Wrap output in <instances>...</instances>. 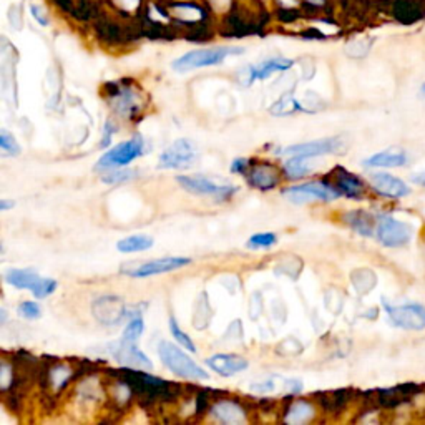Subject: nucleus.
I'll return each mask as SVG.
<instances>
[{"instance_id": "11", "label": "nucleus", "mask_w": 425, "mask_h": 425, "mask_svg": "<svg viewBox=\"0 0 425 425\" xmlns=\"http://www.w3.org/2000/svg\"><path fill=\"white\" fill-rule=\"evenodd\" d=\"M107 353L112 354L113 357H115L122 365H125V367L153 370L151 360L136 348L135 343H128L125 339L117 340V343H112L107 345Z\"/></svg>"}, {"instance_id": "4", "label": "nucleus", "mask_w": 425, "mask_h": 425, "mask_svg": "<svg viewBox=\"0 0 425 425\" xmlns=\"http://www.w3.org/2000/svg\"><path fill=\"white\" fill-rule=\"evenodd\" d=\"M198 158H200V151H198L196 143L188 140V138H180L161 153L158 168H161V170H186V168L196 165Z\"/></svg>"}, {"instance_id": "35", "label": "nucleus", "mask_w": 425, "mask_h": 425, "mask_svg": "<svg viewBox=\"0 0 425 425\" xmlns=\"http://www.w3.org/2000/svg\"><path fill=\"white\" fill-rule=\"evenodd\" d=\"M31 12H32V16H33V18H36V21L41 23V26H48V21H47V17L43 16V14L38 11V7L37 6H31Z\"/></svg>"}, {"instance_id": "37", "label": "nucleus", "mask_w": 425, "mask_h": 425, "mask_svg": "<svg viewBox=\"0 0 425 425\" xmlns=\"http://www.w3.org/2000/svg\"><path fill=\"white\" fill-rule=\"evenodd\" d=\"M14 205H16V203H14V201H9V200H0V210H2V211L11 210V208H14Z\"/></svg>"}, {"instance_id": "18", "label": "nucleus", "mask_w": 425, "mask_h": 425, "mask_svg": "<svg viewBox=\"0 0 425 425\" xmlns=\"http://www.w3.org/2000/svg\"><path fill=\"white\" fill-rule=\"evenodd\" d=\"M212 417L223 424H240L246 420L244 405H240V400H225V402H216L210 409Z\"/></svg>"}, {"instance_id": "24", "label": "nucleus", "mask_w": 425, "mask_h": 425, "mask_svg": "<svg viewBox=\"0 0 425 425\" xmlns=\"http://www.w3.org/2000/svg\"><path fill=\"white\" fill-rule=\"evenodd\" d=\"M313 170L314 165L306 156H293L283 166V173L288 180H301V178L311 175Z\"/></svg>"}, {"instance_id": "32", "label": "nucleus", "mask_w": 425, "mask_h": 425, "mask_svg": "<svg viewBox=\"0 0 425 425\" xmlns=\"http://www.w3.org/2000/svg\"><path fill=\"white\" fill-rule=\"evenodd\" d=\"M0 146H2V150L9 153V155H17V153H21V146H18L16 138L7 130L0 131Z\"/></svg>"}, {"instance_id": "34", "label": "nucleus", "mask_w": 425, "mask_h": 425, "mask_svg": "<svg viewBox=\"0 0 425 425\" xmlns=\"http://www.w3.org/2000/svg\"><path fill=\"white\" fill-rule=\"evenodd\" d=\"M251 165V161L246 160V158H236L231 165V173H241V175H246L248 168Z\"/></svg>"}, {"instance_id": "1", "label": "nucleus", "mask_w": 425, "mask_h": 425, "mask_svg": "<svg viewBox=\"0 0 425 425\" xmlns=\"http://www.w3.org/2000/svg\"><path fill=\"white\" fill-rule=\"evenodd\" d=\"M160 348H158V354H160L161 362L171 370L173 374L180 375L183 379L190 380H206L210 375L205 372V369H201L185 350H181L178 345H173L168 340H161Z\"/></svg>"}, {"instance_id": "8", "label": "nucleus", "mask_w": 425, "mask_h": 425, "mask_svg": "<svg viewBox=\"0 0 425 425\" xmlns=\"http://www.w3.org/2000/svg\"><path fill=\"white\" fill-rule=\"evenodd\" d=\"M412 238V230L404 221L389 215H380L377 218V240L385 248H400Z\"/></svg>"}, {"instance_id": "17", "label": "nucleus", "mask_w": 425, "mask_h": 425, "mask_svg": "<svg viewBox=\"0 0 425 425\" xmlns=\"http://www.w3.org/2000/svg\"><path fill=\"white\" fill-rule=\"evenodd\" d=\"M293 60H288V58H269L259 65L248 67L246 68V78L244 85H251L254 80H266V78L273 75L274 72H286L293 67Z\"/></svg>"}, {"instance_id": "3", "label": "nucleus", "mask_w": 425, "mask_h": 425, "mask_svg": "<svg viewBox=\"0 0 425 425\" xmlns=\"http://www.w3.org/2000/svg\"><path fill=\"white\" fill-rule=\"evenodd\" d=\"M176 181L183 190L190 191L193 195L215 196L218 201H228L238 191V188L235 185H228V183L221 181L220 178H210L203 175L178 176Z\"/></svg>"}, {"instance_id": "5", "label": "nucleus", "mask_w": 425, "mask_h": 425, "mask_svg": "<svg viewBox=\"0 0 425 425\" xmlns=\"http://www.w3.org/2000/svg\"><path fill=\"white\" fill-rule=\"evenodd\" d=\"M384 309L387 313L389 323L394 328L402 330H424L425 329V306L419 303L407 304H390L382 299Z\"/></svg>"}, {"instance_id": "12", "label": "nucleus", "mask_w": 425, "mask_h": 425, "mask_svg": "<svg viewBox=\"0 0 425 425\" xmlns=\"http://www.w3.org/2000/svg\"><path fill=\"white\" fill-rule=\"evenodd\" d=\"M190 258H161V259H151L146 263H141L140 266H135L131 269H123V273L131 276V278H150V276L170 273V271L185 268L190 264Z\"/></svg>"}, {"instance_id": "22", "label": "nucleus", "mask_w": 425, "mask_h": 425, "mask_svg": "<svg viewBox=\"0 0 425 425\" xmlns=\"http://www.w3.org/2000/svg\"><path fill=\"white\" fill-rule=\"evenodd\" d=\"M41 276L33 269H9L6 273V281L17 289H31L33 291L37 284L41 283Z\"/></svg>"}, {"instance_id": "33", "label": "nucleus", "mask_w": 425, "mask_h": 425, "mask_svg": "<svg viewBox=\"0 0 425 425\" xmlns=\"http://www.w3.org/2000/svg\"><path fill=\"white\" fill-rule=\"evenodd\" d=\"M18 314H21L22 318L33 321V319L41 318L42 311H41V306H38L37 303H32V301H26V303H22L21 306H18Z\"/></svg>"}, {"instance_id": "21", "label": "nucleus", "mask_w": 425, "mask_h": 425, "mask_svg": "<svg viewBox=\"0 0 425 425\" xmlns=\"http://www.w3.org/2000/svg\"><path fill=\"white\" fill-rule=\"evenodd\" d=\"M284 417L283 420L288 424H304L309 422L314 415L313 404L308 400H289L288 405L284 407Z\"/></svg>"}, {"instance_id": "26", "label": "nucleus", "mask_w": 425, "mask_h": 425, "mask_svg": "<svg viewBox=\"0 0 425 425\" xmlns=\"http://www.w3.org/2000/svg\"><path fill=\"white\" fill-rule=\"evenodd\" d=\"M304 110L306 107H303V103H299L291 95H284L283 98H279V102H276L273 108H271V112H273L274 115H289V113Z\"/></svg>"}, {"instance_id": "2", "label": "nucleus", "mask_w": 425, "mask_h": 425, "mask_svg": "<svg viewBox=\"0 0 425 425\" xmlns=\"http://www.w3.org/2000/svg\"><path fill=\"white\" fill-rule=\"evenodd\" d=\"M244 48L241 47H216V48H201V50L188 52L185 55L173 62V68L176 72H190L196 68L220 65L231 55H241Z\"/></svg>"}, {"instance_id": "16", "label": "nucleus", "mask_w": 425, "mask_h": 425, "mask_svg": "<svg viewBox=\"0 0 425 425\" xmlns=\"http://www.w3.org/2000/svg\"><path fill=\"white\" fill-rule=\"evenodd\" d=\"M206 365L212 372L223 375V377H231V375L243 372L248 369V360L236 354H216L206 359Z\"/></svg>"}, {"instance_id": "25", "label": "nucleus", "mask_w": 425, "mask_h": 425, "mask_svg": "<svg viewBox=\"0 0 425 425\" xmlns=\"http://www.w3.org/2000/svg\"><path fill=\"white\" fill-rule=\"evenodd\" d=\"M153 246V238L146 235H133L128 238H123L117 243V249L120 253H138V251H146Z\"/></svg>"}, {"instance_id": "30", "label": "nucleus", "mask_w": 425, "mask_h": 425, "mask_svg": "<svg viewBox=\"0 0 425 425\" xmlns=\"http://www.w3.org/2000/svg\"><path fill=\"white\" fill-rule=\"evenodd\" d=\"M136 171L133 170H115V171H107V175L102 176V180L105 183H110V185H115V183H123L135 178Z\"/></svg>"}, {"instance_id": "38", "label": "nucleus", "mask_w": 425, "mask_h": 425, "mask_svg": "<svg viewBox=\"0 0 425 425\" xmlns=\"http://www.w3.org/2000/svg\"><path fill=\"white\" fill-rule=\"evenodd\" d=\"M412 181L415 183V185L425 186V173H420V175H415V176H412Z\"/></svg>"}, {"instance_id": "28", "label": "nucleus", "mask_w": 425, "mask_h": 425, "mask_svg": "<svg viewBox=\"0 0 425 425\" xmlns=\"http://www.w3.org/2000/svg\"><path fill=\"white\" fill-rule=\"evenodd\" d=\"M170 330H171L173 338H175L178 340V343H180L183 345V348H186L188 350H191V353H196L195 343H193L190 335H186L185 333H183V330L180 329V326H178V323H176V319L173 318V316L170 318Z\"/></svg>"}, {"instance_id": "10", "label": "nucleus", "mask_w": 425, "mask_h": 425, "mask_svg": "<svg viewBox=\"0 0 425 425\" xmlns=\"http://www.w3.org/2000/svg\"><path fill=\"white\" fill-rule=\"evenodd\" d=\"M107 88V98L112 103V108L118 115L135 118L136 113L141 110V100L140 95L133 90L131 87H122L118 83H108Z\"/></svg>"}, {"instance_id": "31", "label": "nucleus", "mask_w": 425, "mask_h": 425, "mask_svg": "<svg viewBox=\"0 0 425 425\" xmlns=\"http://www.w3.org/2000/svg\"><path fill=\"white\" fill-rule=\"evenodd\" d=\"M55 289H57V281L55 279L42 278L41 283L37 284V288L33 289L32 293L37 299H43V298H47V296H50Z\"/></svg>"}, {"instance_id": "36", "label": "nucleus", "mask_w": 425, "mask_h": 425, "mask_svg": "<svg viewBox=\"0 0 425 425\" xmlns=\"http://www.w3.org/2000/svg\"><path fill=\"white\" fill-rule=\"evenodd\" d=\"M113 125L110 122H107L105 125V135H103V140H102V146H108L110 145V140H112V135H113Z\"/></svg>"}, {"instance_id": "20", "label": "nucleus", "mask_w": 425, "mask_h": 425, "mask_svg": "<svg viewBox=\"0 0 425 425\" xmlns=\"http://www.w3.org/2000/svg\"><path fill=\"white\" fill-rule=\"evenodd\" d=\"M409 163L407 153L400 148H389V150L375 153L364 160L362 165L367 168H400Z\"/></svg>"}, {"instance_id": "14", "label": "nucleus", "mask_w": 425, "mask_h": 425, "mask_svg": "<svg viewBox=\"0 0 425 425\" xmlns=\"http://www.w3.org/2000/svg\"><path fill=\"white\" fill-rule=\"evenodd\" d=\"M93 314H95L98 323L115 326L125 318L127 308L123 301L117 298V296H105V298L98 299L95 306H93Z\"/></svg>"}, {"instance_id": "39", "label": "nucleus", "mask_w": 425, "mask_h": 425, "mask_svg": "<svg viewBox=\"0 0 425 425\" xmlns=\"http://www.w3.org/2000/svg\"><path fill=\"white\" fill-rule=\"evenodd\" d=\"M308 2H311V4H316V6H319V4H323L324 0H308Z\"/></svg>"}, {"instance_id": "7", "label": "nucleus", "mask_w": 425, "mask_h": 425, "mask_svg": "<svg viewBox=\"0 0 425 425\" xmlns=\"http://www.w3.org/2000/svg\"><path fill=\"white\" fill-rule=\"evenodd\" d=\"M145 153V141L140 135L130 138V140L120 143L108 150L97 163V170H108V168H122L128 163L136 160Z\"/></svg>"}, {"instance_id": "6", "label": "nucleus", "mask_w": 425, "mask_h": 425, "mask_svg": "<svg viewBox=\"0 0 425 425\" xmlns=\"http://www.w3.org/2000/svg\"><path fill=\"white\" fill-rule=\"evenodd\" d=\"M286 200L296 203V205H304L311 201H333L338 200L340 193L334 185L328 181L306 183V185L291 186L283 191Z\"/></svg>"}, {"instance_id": "9", "label": "nucleus", "mask_w": 425, "mask_h": 425, "mask_svg": "<svg viewBox=\"0 0 425 425\" xmlns=\"http://www.w3.org/2000/svg\"><path fill=\"white\" fill-rule=\"evenodd\" d=\"M345 150H348V141H345V138L333 136V138H323V140L301 143V145H291L279 153L281 155H288V156L314 158L321 155H329V153H344Z\"/></svg>"}, {"instance_id": "15", "label": "nucleus", "mask_w": 425, "mask_h": 425, "mask_svg": "<svg viewBox=\"0 0 425 425\" xmlns=\"http://www.w3.org/2000/svg\"><path fill=\"white\" fill-rule=\"evenodd\" d=\"M370 186H372L380 196L394 198V200L407 196L410 193L407 183L402 181L397 176L389 175V173H374V175H370Z\"/></svg>"}, {"instance_id": "29", "label": "nucleus", "mask_w": 425, "mask_h": 425, "mask_svg": "<svg viewBox=\"0 0 425 425\" xmlns=\"http://www.w3.org/2000/svg\"><path fill=\"white\" fill-rule=\"evenodd\" d=\"M278 243V238H276L274 233H258L251 236L248 241V248H271Z\"/></svg>"}, {"instance_id": "13", "label": "nucleus", "mask_w": 425, "mask_h": 425, "mask_svg": "<svg viewBox=\"0 0 425 425\" xmlns=\"http://www.w3.org/2000/svg\"><path fill=\"white\" fill-rule=\"evenodd\" d=\"M248 183L256 190L269 191L279 185L281 173L279 168H276L273 163H258L251 161L249 170L246 171Z\"/></svg>"}, {"instance_id": "27", "label": "nucleus", "mask_w": 425, "mask_h": 425, "mask_svg": "<svg viewBox=\"0 0 425 425\" xmlns=\"http://www.w3.org/2000/svg\"><path fill=\"white\" fill-rule=\"evenodd\" d=\"M143 330H145V323H143L140 316H135V318L130 319V323H128L125 330H123L122 339L128 340V343H136V340L141 338Z\"/></svg>"}, {"instance_id": "19", "label": "nucleus", "mask_w": 425, "mask_h": 425, "mask_svg": "<svg viewBox=\"0 0 425 425\" xmlns=\"http://www.w3.org/2000/svg\"><path fill=\"white\" fill-rule=\"evenodd\" d=\"M334 186L338 188L340 195L353 198V200H359L364 195V183L360 178H357L353 173L344 170V168H338L334 173Z\"/></svg>"}, {"instance_id": "41", "label": "nucleus", "mask_w": 425, "mask_h": 425, "mask_svg": "<svg viewBox=\"0 0 425 425\" xmlns=\"http://www.w3.org/2000/svg\"><path fill=\"white\" fill-rule=\"evenodd\" d=\"M422 93H424V95H425V83H424V85H422Z\"/></svg>"}, {"instance_id": "40", "label": "nucleus", "mask_w": 425, "mask_h": 425, "mask_svg": "<svg viewBox=\"0 0 425 425\" xmlns=\"http://www.w3.org/2000/svg\"><path fill=\"white\" fill-rule=\"evenodd\" d=\"M7 321V313H6V309H2V323H6Z\"/></svg>"}, {"instance_id": "23", "label": "nucleus", "mask_w": 425, "mask_h": 425, "mask_svg": "<svg viewBox=\"0 0 425 425\" xmlns=\"http://www.w3.org/2000/svg\"><path fill=\"white\" fill-rule=\"evenodd\" d=\"M345 225H349L355 233L360 236H370L374 235V218L367 211H349L344 215Z\"/></svg>"}]
</instances>
